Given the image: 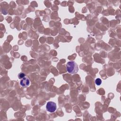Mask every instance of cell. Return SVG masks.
Segmentation results:
<instances>
[{"mask_svg": "<svg viewBox=\"0 0 121 121\" xmlns=\"http://www.w3.org/2000/svg\"><path fill=\"white\" fill-rule=\"evenodd\" d=\"M95 84H96L97 85L100 86V85L101 84V83H102V80H101V79L100 78H96V79H95Z\"/></svg>", "mask_w": 121, "mask_h": 121, "instance_id": "277c9868", "label": "cell"}, {"mask_svg": "<svg viewBox=\"0 0 121 121\" xmlns=\"http://www.w3.org/2000/svg\"><path fill=\"white\" fill-rule=\"evenodd\" d=\"M46 108L48 112H53L56 110V104L53 102H48L46 104Z\"/></svg>", "mask_w": 121, "mask_h": 121, "instance_id": "7a4b0ae2", "label": "cell"}, {"mask_svg": "<svg viewBox=\"0 0 121 121\" xmlns=\"http://www.w3.org/2000/svg\"><path fill=\"white\" fill-rule=\"evenodd\" d=\"M67 71L70 74H75L78 71V67L77 63L74 61H69L66 65Z\"/></svg>", "mask_w": 121, "mask_h": 121, "instance_id": "6da1fadb", "label": "cell"}, {"mask_svg": "<svg viewBox=\"0 0 121 121\" xmlns=\"http://www.w3.org/2000/svg\"><path fill=\"white\" fill-rule=\"evenodd\" d=\"M26 76V75L25 73H19V74L18 75V78L19 79H22L23 78H25Z\"/></svg>", "mask_w": 121, "mask_h": 121, "instance_id": "5b68a950", "label": "cell"}, {"mask_svg": "<svg viewBox=\"0 0 121 121\" xmlns=\"http://www.w3.org/2000/svg\"><path fill=\"white\" fill-rule=\"evenodd\" d=\"M20 84L22 86L26 87L28 86L30 84V81L28 78L25 77L23 78L20 81Z\"/></svg>", "mask_w": 121, "mask_h": 121, "instance_id": "3957f363", "label": "cell"}]
</instances>
